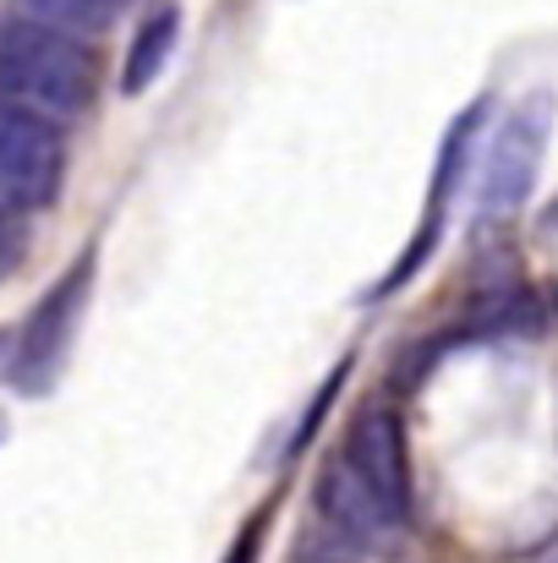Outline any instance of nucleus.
Returning <instances> with one entry per match:
<instances>
[{
  "instance_id": "nucleus-1",
  "label": "nucleus",
  "mask_w": 558,
  "mask_h": 563,
  "mask_svg": "<svg viewBox=\"0 0 558 563\" xmlns=\"http://www.w3.org/2000/svg\"><path fill=\"white\" fill-rule=\"evenodd\" d=\"M94 49L77 33H61L50 22L17 16L0 27V99L17 110H33L44 121H77L94 104Z\"/></svg>"
},
{
  "instance_id": "nucleus-7",
  "label": "nucleus",
  "mask_w": 558,
  "mask_h": 563,
  "mask_svg": "<svg viewBox=\"0 0 558 563\" xmlns=\"http://www.w3.org/2000/svg\"><path fill=\"white\" fill-rule=\"evenodd\" d=\"M318 515H324L329 531L346 537L351 548H368L383 531H394V520L378 509V498L362 487V476H357L346 460H329V471L318 476Z\"/></svg>"
},
{
  "instance_id": "nucleus-8",
  "label": "nucleus",
  "mask_w": 558,
  "mask_h": 563,
  "mask_svg": "<svg viewBox=\"0 0 558 563\" xmlns=\"http://www.w3.org/2000/svg\"><path fill=\"white\" fill-rule=\"evenodd\" d=\"M176 44H182V5L165 0V5H154V11L138 22V33H132V49H127V66H121V93H127V99L149 93V88L160 82V71L171 66Z\"/></svg>"
},
{
  "instance_id": "nucleus-3",
  "label": "nucleus",
  "mask_w": 558,
  "mask_h": 563,
  "mask_svg": "<svg viewBox=\"0 0 558 563\" xmlns=\"http://www.w3.org/2000/svg\"><path fill=\"white\" fill-rule=\"evenodd\" d=\"M94 268H99V257H94V246L50 285V296L33 307V318L22 323V334H17V356H11V383L22 388V394H44L61 367H66V356H72V340H77V329H83V312H88V296H94Z\"/></svg>"
},
{
  "instance_id": "nucleus-11",
  "label": "nucleus",
  "mask_w": 558,
  "mask_h": 563,
  "mask_svg": "<svg viewBox=\"0 0 558 563\" xmlns=\"http://www.w3.org/2000/svg\"><path fill=\"white\" fill-rule=\"evenodd\" d=\"M252 548H258V526H247V531H241V542H236L230 563H252Z\"/></svg>"
},
{
  "instance_id": "nucleus-4",
  "label": "nucleus",
  "mask_w": 558,
  "mask_h": 563,
  "mask_svg": "<svg viewBox=\"0 0 558 563\" xmlns=\"http://www.w3.org/2000/svg\"><path fill=\"white\" fill-rule=\"evenodd\" d=\"M66 187V137L55 121L0 99V202L50 208Z\"/></svg>"
},
{
  "instance_id": "nucleus-6",
  "label": "nucleus",
  "mask_w": 558,
  "mask_h": 563,
  "mask_svg": "<svg viewBox=\"0 0 558 563\" xmlns=\"http://www.w3.org/2000/svg\"><path fill=\"white\" fill-rule=\"evenodd\" d=\"M340 460L362 476V487L378 498V509L394 526H405V515H411V454H405V427L389 405H368L351 421Z\"/></svg>"
},
{
  "instance_id": "nucleus-13",
  "label": "nucleus",
  "mask_w": 558,
  "mask_h": 563,
  "mask_svg": "<svg viewBox=\"0 0 558 563\" xmlns=\"http://www.w3.org/2000/svg\"><path fill=\"white\" fill-rule=\"evenodd\" d=\"M554 307H558V285H554Z\"/></svg>"
},
{
  "instance_id": "nucleus-12",
  "label": "nucleus",
  "mask_w": 558,
  "mask_h": 563,
  "mask_svg": "<svg viewBox=\"0 0 558 563\" xmlns=\"http://www.w3.org/2000/svg\"><path fill=\"white\" fill-rule=\"evenodd\" d=\"M307 563H351V559H307Z\"/></svg>"
},
{
  "instance_id": "nucleus-14",
  "label": "nucleus",
  "mask_w": 558,
  "mask_h": 563,
  "mask_svg": "<svg viewBox=\"0 0 558 563\" xmlns=\"http://www.w3.org/2000/svg\"><path fill=\"white\" fill-rule=\"evenodd\" d=\"M554 563H558V559H554Z\"/></svg>"
},
{
  "instance_id": "nucleus-2",
  "label": "nucleus",
  "mask_w": 558,
  "mask_h": 563,
  "mask_svg": "<svg viewBox=\"0 0 558 563\" xmlns=\"http://www.w3.org/2000/svg\"><path fill=\"white\" fill-rule=\"evenodd\" d=\"M548 137H554V93H526L521 104H510V115L488 137L477 176V208L488 219H510L515 208H526L548 159Z\"/></svg>"
},
{
  "instance_id": "nucleus-5",
  "label": "nucleus",
  "mask_w": 558,
  "mask_h": 563,
  "mask_svg": "<svg viewBox=\"0 0 558 563\" xmlns=\"http://www.w3.org/2000/svg\"><path fill=\"white\" fill-rule=\"evenodd\" d=\"M482 121H488V99H477V104H466L460 115H455V126L444 132V143H438V165H433V187H427V202H422V219H416V235H411V246H405V257L372 285V301L378 296H389V290H400L433 252H438V235H444V219H449V197L460 187V176H466V159H471V143H477V132H482Z\"/></svg>"
},
{
  "instance_id": "nucleus-10",
  "label": "nucleus",
  "mask_w": 558,
  "mask_h": 563,
  "mask_svg": "<svg viewBox=\"0 0 558 563\" xmlns=\"http://www.w3.org/2000/svg\"><path fill=\"white\" fill-rule=\"evenodd\" d=\"M22 252H28V230L17 224L11 208H0V279H11L22 268Z\"/></svg>"
},
{
  "instance_id": "nucleus-9",
  "label": "nucleus",
  "mask_w": 558,
  "mask_h": 563,
  "mask_svg": "<svg viewBox=\"0 0 558 563\" xmlns=\"http://www.w3.org/2000/svg\"><path fill=\"white\" fill-rule=\"evenodd\" d=\"M17 5H22V16L50 22V27L83 38V33H105V27H116V22L127 16L132 0H17Z\"/></svg>"
}]
</instances>
